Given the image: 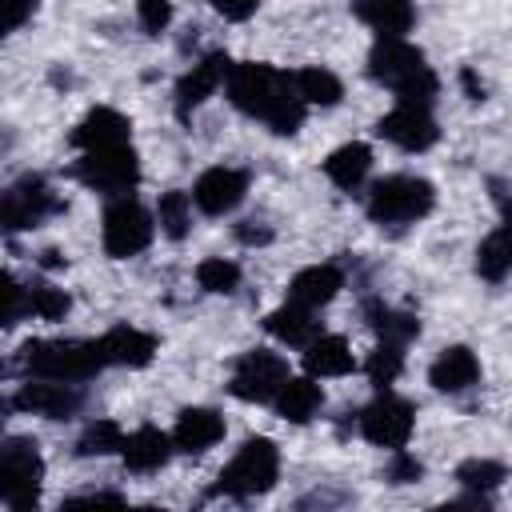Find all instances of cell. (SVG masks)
Masks as SVG:
<instances>
[{
    "label": "cell",
    "instance_id": "obj_1",
    "mask_svg": "<svg viewBox=\"0 0 512 512\" xmlns=\"http://www.w3.org/2000/svg\"><path fill=\"white\" fill-rule=\"evenodd\" d=\"M224 88H228V100H232L236 112H244L252 120H264L276 136H292L304 124L308 104L296 92L292 72H280L272 64L244 60V64H232Z\"/></svg>",
    "mask_w": 512,
    "mask_h": 512
},
{
    "label": "cell",
    "instance_id": "obj_2",
    "mask_svg": "<svg viewBox=\"0 0 512 512\" xmlns=\"http://www.w3.org/2000/svg\"><path fill=\"white\" fill-rule=\"evenodd\" d=\"M368 76L384 88L396 92V104H420V108H432L436 104V92H440V80L436 72L428 68L424 52L416 44H408L404 36H380L368 52Z\"/></svg>",
    "mask_w": 512,
    "mask_h": 512
},
{
    "label": "cell",
    "instance_id": "obj_3",
    "mask_svg": "<svg viewBox=\"0 0 512 512\" xmlns=\"http://www.w3.org/2000/svg\"><path fill=\"white\" fill-rule=\"evenodd\" d=\"M20 364H24L28 376L84 384V380H92L108 360H104V352H100V340H28V344L20 348Z\"/></svg>",
    "mask_w": 512,
    "mask_h": 512
},
{
    "label": "cell",
    "instance_id": "obj_4",
    "mask_svg": "<svg viewBox=\"0 0 512 512\" xmlns=\"http://www.w3.org/2000/svg\"><path fill=\"white\" fill-rule=\"evenodd\" d=\"M364 208L376 224H416L436 208V188L424 176L392 172L368 188Z\"/></svg>",
    "mask_w": 512,
    "mask_h": 512
},
{
    "label": "cell",
    "instance_id": "obj_5",
    "mask_svg": "<svg viewBox=\"0 0 512 512\" xmlns=\"http://www.w3.org/2000/svg\"><path fill=\"white\" fill-rule=\"evenodd\" d=\"M280 476V452L268 436H252L236 448V456L220 468L216 476V492L232 496V500H252L264 496Z\"/></svg>",
    "mask_w": 512,
    "mask_h": 512
},
{
    "label": "cell",
    "instance_id": "obj_6",
    "mask_svg": "<svg viewBox=\"0 0 512 512\" xmlns=\"http://www.w3.org/2000/svg\"><path fill=\"white\" fill-rule=\"evenodd\" d=\"M44 484V456L40 444L28 436H8L0 448V500L8 508H32Z\"/></svg>",
    "mask_w": 512,
    "mask_h": 512
},
{
    "label": "cell",
    "instance_id": "obj_7",
    "mask_svg": "<svg viewBox=\"0 0 512 512\" xmlns=\"http://www.w3.org/2000/svg\"><path fill=\"white\" fill-rule=\"evenodd\" d=\"M152 232H156V216L128 192V196H116L108 208H104V220H100V240H104V252L112 260H128L136 252H144L152 244Z\"/></svg>",
    "mask_w": 512,
    "mask_h": 512
},
{
    "label": "cell",
    "instance_id": "obj_8",
    "mask_svg": "<svg viewBox=\"0 0 512 512\" xmlns=\"http://www.w3.org/2000/svg\"><path fill=\"white\" fill-rule=\"evenodd\" d=\"M72 176L92 188V192H104V196H128L140 180V160L132 152V144H120V148H96V152H80V160L72 164Z\"/></svg>",
    "mask_w": 512,
    "mask_h": 512
},
{
    "label": "cell",
    "instance_id": "obj_9",
    "mask_svg": "<svg viewBox=\"0 0 512 512\" xmlns=\"http://www.w3.org/2000/svg\"><path fill=\"white\" fill-rule=\"evenodd\" d=\"M288 380V360L272 348H248L228 376V392L244 404H272Z\"/></svg>",
    "mask_w": 512,
    "mask_h": 512
},
{
    "label": "cell",
    "instance_id": "obj_10",
    "mask_svg": "<svg viewBox=\"0 0 512 512\" xmlns=\"http://www.w3.org/2000/svg\"><path fill=\"white\" fill-rule=\"evenodd\" d=\"M356 424H360V436H364L368 444L396 452V448L408 444V436H412V428H416V408H412L404 396L380 388V396L360 408Z\"/></svg>",
    "mask_w": 512,
    "mask_h": 512
},
{
    "label": "cell",
    "instance_id": "obj_11",
    "mask_svg": "<svg viewBox=\"0 0 512 512\" xmlns=\"http://www.w3.org/2000/svg\"><path fill=\"white\" fill-rule=\"evenodd\" d=\"M60 212V200L56 192L48 188L44 176H20L16 184H8L4 192V204H0V216H4V228L8 232H20V228H36L44 216Z\"/></svg>",
    "mask_w": 512,
    "mask_h": 512
},
{
    "label": "cell",
    "instance_id": "obj_12",
    "mask_svg": "<svg viewBox=\"0 0 512 512\" xmlns=\"http://www.w3.org/2000/svg\"><path fill=\"white\" fill-rule=\"evenodd\" d=\"M80 404H84L80 384L44 380V376H28V380L20 384V392L12 396V408L32 412V416H44V420H68V416L80 412Z\"/></svg>",
    "mask_w": 512,
    "mask_h": 512
},
{
    "label": "cell",
    "instance_id": "obj_13",
    "mask_svg": "<svg viewBox=\"0 0 512 512\" xmlns=\"http://www.w3.org/2000/svg\"><path fill=\"white\" fill-rule=\"evenodd\" d=\"M244 196H248V172L228 168V164H216V168L200 172L196 184H192V200L204 216H228V212L240 208Z\"/></svg>",
    "mask_w": 512,
    "mask_h": 512
},
{
    "label": "cell",
    "instance_id": "obj_14",
    "mask_svg": "<svg viewBox=\"0 0 512 512\" xmlns=\"http://www.w3.org/2000/svg\"><path fill=\"white\" fill-rule=\"evenodd\" d=\"M376 132H380L388 144L404 148V152H424V148H432L436 136H440V128H436V120H432V108H420V104H396L388 116H380Z\"/></svg>",
    "mask_w": 512,
    "mask_h": 512
},
{
    "label": "cell",
    "instance_id": "obj_15",
    "mask_svg": "<svg viewBox=\"0 0 512 512\" xmlns=\"http://www.w3.org/2000/svg\"><path fill=\"white\" fill-rule=\"evenodd\" d=\"M228 72H232L228 52H208L204 60H196L176 84V116L188 120V112H196L220 84H228Z\"/></svg>",
    "mask_w": 512,
    "mask_h": 512
},
{
    "label": "cell",
    "instance_id": "obj_16",
    "mask_svg": "<svg viewBox=\"0 0 512 512\" xmlns=\"http://www.w3.org/2000/svg\"><path fill=\"white\" fill-rule=\"evenodd\" d=\"M172 452H176L172 432H160L156 424H140L136 432H128V436H124V448H120L124 468H128V472H136V476L160 472V468L168 464V456H172Z\"/></svg>",
    "mask_w": 512,
    "mask_h": 512
},
{
    "label": "cell",
    "instance_id": "obj_17",
    "mask_svg": "<svg viewBox=\"0 0 512 512\" xmlns=\"http://www.w3.org/2000/svg\"><path fill=\"white\" fill-rule=\"evenodd\" d=\"M72 144H76L80 152L132 144V120L120 116L116 108H92V112L72 128Z\"/></svg>",
    "mask_w": 512,
    "mask_h": 512
},
{
    "label": "cell",
    "instance_id": "obj_18",
    "mask_svg": "<svg viewBox=\"0 0 512 512\" xmlns=\"http://www.w3.org/2000/svg\"><path fill=\"white\" fill-rule=\"evenodd\" d=\"M220 440H224V416H220L216 408H204V404L184 408V412L176 416V424H172V444H176V452H208V448L220 444Z\"/></svg>",
    "mask_w": 512,
    "mask_h": 512
},
{
    "label": "cell",
    "instance_id": "obj_19",
    "mask_svg": "<svg viewBox=\"0 0 512 512\" xmlns=\"http://www.w3.org/2000/svg\"><path fill=\"white\" fill-rule=\"evenodd\" d=\"M476 380H480V360H476V352L468 344L444 348L428 368V384L436 392H468Z\"/></svg>",
    "mask_w": 512,
    "mask_h": 512
},
{
    "label": "cell",
    "instance_id": "obj_20",
    "mask_svg": "<svg viewBox=\"0 0 512 512\" xmlns=\"http://www.w3.org/2000/svg\"><path fill=\"white\" fill-rule=\"evenodd\" d=\"M100 352L108 364H120V368H144L152 356H156V336L144 332V328H132V324H116L100 336Z\"/></svg>",
    "mask_w": 512,
    "mask_h": 512
},
{
    "label": "cell",
    "instance_id": "obj_21",
    "mask_svg": "<svg viewBox=\"0 0 512 512\" xmlns=\"http://www.w3.org/2000/svg\"><path fill=\"white\" fill-rule=\"evenodd\" d=\"M264 328H268L280 344H288V348H308V344L320 336L316 308H304V304H296V300H284L276 312H268Z\"/></svg>",
    "mask_w": 512,
    "mask_h": 512
},
{
    "label": "cell",
    "instance_id": "obj_22",
    "mask_svg": "<svg viewBox=\"0 0 512 512\" xmlns=\"http://www.w3.org/2000/svg\"><path fill=\"white\" fill-rule=\"evenodd\" d=\"M340 288H344V272L336 264H312L288 280V300H296L304 308H324Z\"/></svg>",
    "mask_w": 512,
    "mask_h": 512
},
{
    "label": "cell",
    "instance_id": "obj_23",
    "mask_svg": "<svg viewBox=\"0 0 512 512\" xmlns=\"http://www.w3.org/2000/svg\"><path fill=\"white\" fill-rule=\"evenodd\" d=\"M352 12L376 36H404L416 24V4L412 0H352Z\"/></svg>",
    "mask_w": 512,
    "mask_h": 512
},
{
    "label": "cell",
    "instance_id": "obj_24",
    "mask_svg": "<svg viewBox=\"0 0 512 512\" xmlns=\"http://www.w3.org/2000/svg\"><path fill=\"white\" fill-rule=\"evenodd\" d=\"M368 172H372V148L360 144V140L340 144V148L328 152V160H324V176H328L340 192H356V188L368 180Z\"/></svg>",
    "mask_w": 512,
    "mask_h": 512
},
{
    "label": "cell",
    "instance_id": "obj_25",
    "mask_svg": "<svg viewBox=\"0 0 512 512\" xmlns=\"http://www.w3.org/2000/svg\"><path fill=\"white\" fill-rule=\"evenodd\" d=\"M272 404H276V412H280L288 424H308V420L324 408V392H320V384H316L312 372H308V376H288Z\"/></svg>",
    "mask_w": 512,
    "mask_h": 512
},
{
    "label": "cell",
    "instance_id": "obj_26",
    "mask_svg": "<svg viewBox=\"0 0 512 512\" xmlns=\"http://www.w3.org/2000/svg\"><path fill=\"white\" fill-rule=\"evenodd\" d=\"M304 368H308L312 376H344V372L356 368V356H352V348H348L344 336L320 332V336L304 348Z\"/></svg>",
    "mask_w": 512,
    "mask_h": 512
},
{
    "label": "cell",
    "instance_id": "obj_27",
    "mask_svg": "<svg viewBox=\"0 0 512 512\" xmlns=\"http://www.w3.org/2000/svg\"><path fill=\"white\" fill-rule=\"evenodd\" d=\"M508 272H512V236L504 228H496L476 248V276L488 280V284H500Z\"/></svg>",
    "mask_w": 512,
    "mask_h": 512
},
{
    "label": "cell",
    "instance_id": "obj_28",
    "mask_svg": "<svg viewBox=\"0 0 512 512\" xmlns=\"http://www.w3.org/2000/svg\"><path fill=\"white\" fill-rule=\"evenodd\" d=\"M292 80H296V92L304 96V104H320V108H332V104L344 96V84H340V76H336V72H328V68H320V64H308V68L292 72Z\"/></svg>",
    "mask_w": 512,
    "mask_h": 512
},
{
    "label": "cell",
    "instance_id": "obj_29",
    "mask_svg": "<svg viewBox=\"0 0 512 512\" xmlns=\"http://www.w3.org/2000/svg\"><path fill=\"white\" fill-rule=\"evenodd\" d=\"M192 204L196 200L188 192H180V188H168L156 200V224H160V232L168 240H184L188 236V228H192Z\"/></svg>",
    "mask_w": 512,
    "mask_h": 512
},
{
    "label": "cell",
    "instance_id": "obj_30",
    "mask_svg": "<svg viewBox=\"0 0 512 512\" xmlns=\"http://www.w3.org/2000/svg\"><path fill=\"white\" fill-rule=\"evenodd\" d=\"M368 324L380 332V340H396V344H408L420 336V320L412 312H396L384 304H368Z\"/></svg>",
    "mask_w": 512,
    "mask_h": 512
},
{
    "label": "cell",
    "instance_id": "obj_31",
    "mask_svg": "<svg viewBox=\"0 0 512 512\" xmlns=\"http://www.w3.org/2000/svg\"><path fill=\"white\" fill-rule=\"evenodd\" d=\"M404 348L408 344H396V340H380L372 352H368V360H364V372H368V380L376 384V388H388L400 372H404Z\"/></svg>",
    "mask_w": 512,
    "mask_h": 512
},
{
    "label": "cell",
    "instance_id": "obj_32",
    "mask_svg": "<svg viewBox=\"0 0 512 512\" xmlns=\"http://www.w3.org/2000/svg\"><path fill=\"white\" fill-rule=\"evenodd\" d=\"M120 448H124V432L112 420H92L76 440V456H112Z\"/></svg>",
    "mask_w": 512,
    "mask_h": 512
},
{
    "label": "cell",
    "instance_id": "obj_33",
    "mask_svg": "<svg viewBox=\"0 0 512 512\" xmlns=\"http://www.w3.org/2000/svg\"><path fill=\"white\" fill-rule=\"evenodd\" d=\"M196 284L204 292H236L240 288V264L236 260H224V256H208L196 264Z\"/></svg>",
    "mask_w": 512,
    "mask_h": 512
},
{
    "label": "cell",
    "instance_id": "obj_34",
    "mask_svg": "<svg viewBox=\"0 0 512 512\" xmlns=\"http://www.w3.org/2000/svg\"><path fill=\"white\" fill-rule=\"evenodd\" d=\"M28 300H32V312H36L40 320H52V324L64 320L68 308H72L68 292L56 288V284H48V280H32V284H28Z\"/></svg>",
    "mask_w": 512,
    "mask_h": 512
},
{
    "label": "cell",
    "instance_id": "obj_35",
    "mask_svg": "<svg viewBox=\"0 0 512 512\" xmlns=\"http://www.w3.org/2000/svg\"><path fill=\"white\" fill-rule=\"evenodd\" d=\"M508 476V468L500 464V460H480V456H472V460H464L460 468H456V480L464 484V488H472V492H492L500 480Z\"/></svg>",
    "mask_w": 512,
    "mask_h": 512
},
{
    "label": "cell",
    "instance_id": "obj_36",
    "mask_svg": "<svg viewBox=\"0 0 512 512\" xmlns=\"http://www.w3.org/2000/svg\"><path fill=\"white\" fill-rule=\"evenodd\" d=\"M136 20L148 36H160L172 24V0H136Z\"/></svg>",
    "mask_w": 512,
    "mask_h": 512
},
{
    "label": "cell",
    "instance_id": "obj_37",
    "mask_svg": "<svg viewBox=\"0 0 512 512\" xmlns=\"http://www.w3.org/2000/svg\"><path fill=\"white\" fill-rule=\"evenodd\" d=\"M420 472H424V464H420L412 452L396 448L392 460H388V468H384V480H388V484H412V480H420Z\"/></svg>",
    "mask_w": 512,
    "mask_h": 512
},
{
    "label": "cell",
    "instance_id": "obj_38",
    "mask_svg": "<svg viewBox=\"0 0 512 512\" xmlns=\"http://www.w3.org/2000/svg\"><path fill=\"white\" fill-rule=\"evenodd\" d=\"M4 292H8V312H4V324L12 328V324H20V320H24V312H32V300H28V288H20L12 272H4Z\"/></svg>",
    "mask_w": 512,
    "mask_h": 512
},
{
    "label": "cell",
    "instance_id": "obj_39",
    "mask_svg": "<svg viewBox=\"0 0 512 512\" xmlns=\"http://www.w3.org/2000/svg\"><path fill=\"white\" fill-rule=\"evenodd\" d=\"M36 4L40 0H0V24H4V32L24 28L32 20V12H36Z\"/></svg>",
    "mask_w": 512,
    "mask_h": 512
},
{
    "label": "cell",
    "instance_id": "obj_40",
    "mask_svg": "<svg viewBox=\"0 0 512 512\" xmlns=\"http://www.w3.org/2000/svg\"><path fill=\"white\" fill-rule=\"evenodd\" d=\"M212 4V12H220L224 20H248L256 8H260V0H208Z\"/></svg>",
    "mask_w": 512,
    "mask_h": 512
},
{
    "label": "cell",
    "instance_id": "obj_41",
    "mask_svg": "<svg viewBox=\"0 0 512 512\" xmlns=\"http://www.w3.org/2000/svg\"><path fill=\"white\" fill-rule=\"evenodd\" d=\"M252 224H256V220H244V224L236 228V236H240L244 244H264L272 232H268V228H252Z\"/></svg>",
    "mask_w": 512,
    "mask_h": 512
},
{
    "label": "cell",
    "instance_id": "obj_42",
    "mask_svg": "<svg viewBox=\"0 0 512 512\" xmlns=\"http://www.w3.org/2000/svg\"><path fill=\"white\" fill-rule=\"evenodd\" d=\"M500 228L512 236V196H504V200H500Z\"/></svg>",
    "mask_w": 512,
    "mask_h": 512
}]
</instances>
